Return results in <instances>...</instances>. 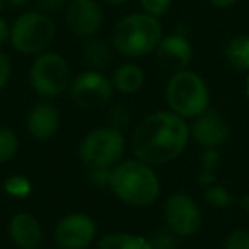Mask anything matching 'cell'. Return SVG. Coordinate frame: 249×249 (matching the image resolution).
Masks as SVG:
<instances>
[{
	"label": "cell",
	"instance_id": "1",
	"mask_svg": "<svg viewBox=\"0 0 249 249\" xmlns=\"http://www.w3.org/2000/svg\"><path fill=\"white\" fill-rule=\"evenodd\" d=\"M191 140L190 124L173 111H156L133 128L130 147L135 159L164 166L183 156Z\"/></svg>",
	"mask_w": 249,
	"mask_h": 249
},
{
	"label": "cell",
	"instance_id": "2",
	"mask_svg": "<svg viewBox=\"0 0 249 249\" xmlns=\"http://www.w3.org/2000/svg\"><path fill=\"white\" fill-rule=\"evenodd\" d=\"M109 190L123 203L145 208L160 195V179L152 166L139 159H124L111 171Z\"/></svg>",
	"mask_w": 249,
	"mask_h": 249
},
{
	"label": "cell",
	"instance_id": "3",
	"mask_svg": "<svg viewBox=\"0 0 249 249\" xmlns=\"http://www.w3.org/2000/svg\"><path fill=\"white\" fill-rule=\"evenodd\" d=\"M164 36L160 21L145 12L121 18L111 33V46L124 58H143L156 52Z\"/></svg>",
	"mask_w": 249,
	"mask_h": 249
},
{
	"label": "cell",
	"instance_id": "4",
	"mask_svg": "<svg viewBox=\"0 0 249 249\" xmlns=\"http://www.w3.org/2000/svg\"><path fill=\"white\" fill-rule=\"evenodd\" d=\"M166 101L169 111L186 121L195 120L210 107L208 84L200 73L190 69L171 73L166 86Z\"/></svg>",
	"mask_w": 249,
	"mask_h": 249
},
{
	"label": "cell",
	"instance_id": "5",
	"mask_svg": "<svg viewBox=\"0 0 249 249\" xmlns=\"http://www.w3.org/2000/svg\"><path fill=\"white\" fill-rule=\"evenodd\" d=\"M126 140L123 132L113 126L90 130L79 143V159L87 169H113L123 160Z\"/></svg>",
	"mask_w": 249,
	"mask_h": 249
},
{
	"label": "cell",
	"instance_id": "6",
	"mask_svg": "<svg viewBox=\"0 0 249 249\" xmlns=\"http://www.w3.org/2000/svg\"><path fill=\"white\" fill-rule=\"evenodd\" d=\"M56 38V24L46 12L31 11L21 14L11 24L9 43L22 55H39L48 52Z\"/></svg>",
	"mask_w": 249,
	"mask_h": 249
},
{
	"label": "cell",
	"instance_id": "7",
	"mask_svg": "<svg viewBox=\"0 0 249 249\" xmlns=\"http://www.w3.org/2000/svg\"><path fill=\"white\" fill-rule=\"evenodd\" d=\"M72 69L62 55L43 52L36 55L29 69L31 87L43 99H55L65 94L72 84Z\"/></svg>",
	"mask_w": 249,
	"mask_h": 249
},
{
	"label": "cell",
	"instance_id": "8",
	"mask_svg": "<svg viewBox=\"0 0 249 249\" xmlns=\"http://www.w3.org/2000/svg\"><path fill=\"white\" fill-rule=\"evenodd\" d=\"M164 222L166 227L179 239L195 235L201 227L203 215L198 203L184 191L171 193L164 201Z\"/></svg>",
	"mask_w": 249,
	"mask_h": 249
},
{
	"label": "cell",
	"instance_id": "9",
	"mask_svg": "<svg viewBox=\"0 0 249 249\" xmlns=\"http://www.w3.org/2000/svg\"><path fill=\"white\" fill-rule=\"evenodd\" d=\"M69 92L73 103L82 109H99L111 101L114 87L106 73L89 69L73 77Z\"/></svg>",
	"mask_w": 249,
	"mask_h": 249
},
{
	"label": "cell",
	"instance_id": "10",
	"mask_svg": "<svg viewBox=\"0 0 249 249\" xmlns=\"http://www.w3.org/2000/svg\"><path fill=\"white\" fill-rule=\"evenodd\" d=\"M97 237V225L89 215L73 212L58 220L53 231L56 248L87 249Z\"/></svg>",
	"mask_w": 249,
	"mask_h": 249
},
{
	"label": "cell",
	"instance_id": "11",
	"mask_svg": "<svg viewBox=\"0 0 249 249\" xmlns=\"http://www.w3.org/2000/svg\"><path fill=\"white\" fill-rule=\"evenodd\" d=\"M103 22V7L97 0H69L65 5V24L79 38L97 36Z\"/></svg>",
	"mask_w": 249,
	"mask_h": 249
},
{
	"label": "cell",
	"instance_id": "12",
	"mask_svg": "<svg viewBox=\"0 0 249 249\" xmlns=\"http://www.w3.org/2000/svg\"><path fill=\"white\" fill-rule=\"evenodd\" d=\"M157 63L166 72L176 73L181 70H188L193 62V45L188 36L181 31H174L171 35L162 36L156 48Z\"/></svg>",
	"mask_w": 249,
	"mask_h": 249
},
{
	"label": "cell",
	"instance_id": "13",
	"mask_svg": "<svg viewBox=\"0 0 249 249\" xmlns=\"http://www.w3.org/2000/svg\"><path fill=\"white\" fill-rule=\"evenodd\" d=\"M190 135L201 149H220L229 140L231 130L224 116L218 111L208 107L190 124Z\"/></svg>",
	"mask_w": 249,
	"mask_h": 249
},
{
	"label": "cell",
	"instance_id": "14",
	"mask_svg": "<svg viewBox=\"0 0 249 249\" xmlns=\"http://www.w3.org/2000/svg\"><path fill=\"white\" fill-rule=\"evenodd\" d=\"M60 109L50 101H39L33 104L26 114V130L35 140L45 142L56 135L60 130Z\"/></svg>",
	"mask_w": 249,
	"mask_h": 249
},
{
	"label": "cell",
	"instance_id": "15",
	"mask_svg": "<svg viewBox=\"0 0 249 249\" xmlns=\"http://www.w3.org/2000/svg\"><path fill=\"white\" fill-rule=\"evenodd\" d=\"M9 237L19 249H38L43 242V225L33 213L19 212L9 220Z\"/></svg>",
	"mask_w": 249,
	"mask_h": 249
},
{
	"label": "cell",
	"instance_id": "16",
	"mask_svg": "<svg viewBox=\"0 0 249 249\" xmlns=\"http://www.w3.org/2000/svg\"><path fill=\"white\" fill-rule=\"evenodd\" d=\"M111 82H113L114 90L130 96V94H137L143 87L145 73L140 65L133 62H126L114 69L113 75H111Z\"/></svg>",
	"mask_w": 249,
	"mask_h": 249
},
{
	"label": "cell",
	"instance_id": "17",
	"mask_svg": "<svg viewBox=\"0 0 249 249\" xmlns=\"http://www.w3.org/2000/svg\"><path fill=\"white\" fill-rule=\"evenodd\" d=\"M113 46L111 43H107L106 39L97 38V36H90L86 38L82 45V58L86 60V63L94 70H101L111 65L113 62Z\"/></svg>",
	"mask_w": 249,
	"mask_h": 249
},
{
	"label": "cell",
	"instance_id": "18",
	"mask_svg": "<svg viewBox=\"0 0 249 249\" xmlns=\"http://www.w3.org/2000/svg\"><path fill=\"white\" fill-rule=\"evenodd\" d=\"M96 249H154L149 237L132 232H113L97 241Z\"/></svg>",
	"mask_w": 249,
	"mask_h": 249
},
{
	"label": "cell",
	"instance_id": "19",
	"mask_svg": "<svg viewBox=\"0 0 249 249\" xmlns=\"http://www.w3.org/2000/svg\"><path fill=\"white\" fill-rule=\"evenodd\" d=\"M225 60L232 69L249 72V35H239L227 43Z\"/></svg>",
	"mask_w": 249,
	"mask_h": 249
},
{
	"label": "cell",
	"instance_id": "20",
	"mask_svg": "<svg viewBox=\"0 0 249 249\" xmlns=\"http://www.w3.org/2000/svg\"><path fill=\"white\" fill-rule=\"evenodd\" d=\"M220 149H203L200 159V171H198V183L201 186H208L218 181L217 167L220 164Z\"/></svg>",
	"mask_w": 249,
	"mask_h": 249
},
{
	"label": "cell",
	"instance_id": "21",
	"mask_svg": "<svg viewBox=\"0 0 249 249\" xmlns=\"http://www.w3.org/2000/svg\"><path fill=\"white\" fill-rule=\"evenodd\" d=\"M203 196H205V200H207L208 203H210L212 207H215V208H227L235 201L234 195H232L231 191L224 186V184L218 183V181H217V183H213V184H208V186H205V195H203Z\"/></svg>",
	"mask_w": 249,
	"mask_h": 249
},
{
	"label": "cell",
	"instance_id": "22",
	"mask_svg": "<svg viewBox=\"0 0 249 249\" xmlns=\"http://www.w3.org/2000/svg\"><path fill=\"white\" fill-rule=\"evenodd\" d=\"M19 150V137L14 130L7 126H0V164L14 159Z\"/></svg>",
	"mask_w": 249,
	"mask_h": 249
},
{
	"label": "cell",
	"instance_id": "23",
	"mask_svg": "<svg viewBox=\"0 0 249 249\" xmlns=\"http://www.w3.org/2000/svg\"><path fill=\"white\" fill-rule=\"evenodd\" d=\"M33 186H31V181L29 178L22 176V174H14V176H9L7 179L4 181V191L12 198H22L29 196L31 193Z\"/></svg>",
	"mask_w": 249,
	"mask_h": 249
},
{
	"label": "cell",
	"instance_id": "24",
	"mask_svg": "<svg viewBox=\"0 0 249 249\" xmlns=\"http://www.w3.org/2000/svg\"><path fill=\"white\" fill-rule=\"evenodd\" d=\"M106 120H107V126H113V128L123 132L124 128H128L130 121H132V113L123 104H113L107 109Z\"/></svg>",
	"mask_w": 249,
	"mask_h": 249
},
{
	"label": "cell",
	"instance_id": "25",
	"mask_svg": "<svg viewBox=\"0 0 249 249\" xmlns=\"http://www.w3.org/2000/svg\"><path fill=\"white\" fill-rule=\"evenodd\" d=\"M149 241L154 249H178L179 237L169 231V229H157L149 235Z\"/></svg>",
	"mask_w": 249,
	"mask_h": 249
},
{
	"label": "cell",
	"instance_id": "26",
	"mask_svg": "<svg viewBox=\"0 0 249 249\" xmlns=\"http://www.w3.org/2000/svg\"><path fill=\"white\" fill-rule=\"evenodd\" d=\"M140 7H142V12L152 16L156 19H160L162 16L167 14L169 11L173 0H139Z\"/></svg>",
	"mask_w": 249,
	"mask_h": 249
},
{
	"label": "cell",
	"instance_id": "27",
	"mask_svg": "<svg viewBox=\"0 0 249 249\" xmlns=\"http://www.w3.org/2000/svg\"><path fill=\"white\" fill-rule=\"evenodd\" d=\"M224 249H249V231L234 229L224 241Z\"/></svg>",
	"mask_w": 249,
	"mask_h": 249
},
{
	"label": "cell",
	"instance_id": "28",
	"mask_svg": "<svg viewBox=\"0 0 249 249\" xmlns=\"http://www.w3.org/2000/svg\"><path fill=\"white\" fill-rule=\"evenodd\" d=\"M113 169H89V181L96 188H109Z\"/></svg>",
	"mask_w": 249,
	"mask_h": 249
},
{
	"label": "cell",
	"instance_id": "29",
	"mask_svg": "<svg viewBox=\"0 0 249 249\" xmlns=\"http://www.w3.org/2000/svg\"><path fill=\"white\" fill-rule=\"evenodd\" d=\"M11 77H12V62L4 52H0V90H4L7 87Z\"/></svg>",
	"mask_w": 249,
	"mask_h": 249
},
{
	"label": "cell",
	"instance_id": "30",
	"mask_svg": "<svg viewBox=\"0 0 249 249\" xmlns=\"http://www.w3.org/2000/svg\"><path fill=\"white\" fill-rule=\"evenodd\" d=\"M36 5L41 12H46V14H52V12L60 11L62 7H65L69 4V0H35Z\"/></svg>",
	"mask_w": 249,
	"mask_h": 249
},
{
	"label": "cell",
	"instance_id": "31",
	"mask_svg": "<svg viewBox=\"0 0 249 249\" xmlns=\"http://www.w3.org/2000/svg\"><path fill=\"white\" fill-rule=\"evenodd\" d=\"M9 38H11V26H9V22L0 16V45L7 43Z\"/></svg>",
	"mask_w": 249,
	"mask_h": 249
},
{
	"label": "cell",
	"instance_id": "32",
	"mask_svg": "<svg viewBox=\"0 0 249 249\" xmlns=\"http://www.w3.org/2000/svg\"><path fill=\"white\" fill-rule=\"evenodd\" d=\"M208 2L217 9H231L237 4L239 0H208Z\"/></svg>",
	"mask_w": 249,
	"mask_h": 249
},
{
	"label": "cell",
	"instance_id": "33",
	"mask_svg": "<svg viewBox=\"0 0 249 249\" xmlns=\"http://www.w3.org/2000/svg\"><path fill=\"white\" fill-rule=\"evenodd\" d=\"M239 205H241V208L244 212H249V193L244 195V196H241V200H239Z\"/></svg>",
	"mask_w": 249,
	"mask_h": 249
},
{
	"label": "cell",
	"instance_id": "34",
	"mask_svg": "<svg viewBox=\"0 0 249 249\" xmlns=\"http://www.w3.org/2000/svg\"><path fill=\"white\" fill-rule=\"evenodd\" d=\"M5 2H7L11 7H24L29 0H5Z\"/></svg>",
	"mask_w": 249,
	"mask_h": 249
},
{
	"label": "cell",
	"instance_id": "35",
	"mask_svg": "<svg viewBox=\"0 0 249 249\" xmlns=\"http://www.w3.org/2000/svg\"><path fill=\"white\" fill-rule=\"evenodd\" d=\"M103 2H106V4H109V5H123V4H126L128 0H103Z\"/></svg>",
	"mask_w": 249,
	"mask_h": 249
},
{
	"label": "cell",
	"instance_id": "36",
	"mask_svg": "<svg viewBox=\"0 0 249 249\" xmlns=\"http://www.w3.org/2000/svg\"><path fill=\"white\" fill-rule=\"evenodd\" d=\"M246 96H248L249 101V72H248V79H246Z\"/></svg>",
	"mask_w": 249,
	"mask_h": 249
},
{
	"label": "cell",
	"instance_id": "37",
	"mask_svg": "<svg viewBox=\"0 0 249 249\" xmlns=\"http://www.w3.org/2000/svg\"><path fill=\"white\" fill-rule=\"evenodd\" d=\"M5 7V0H0V12H2V9Z\"/></svg>",
	"mask_w": 249,
	"mask_h": 249
},
{
	"label": "cell",
	"instance_id": "38",
	"mask_svg": "<svg viewBox=\"0 0 249 249\" xmlns=\"http://www.w3.org/2000/svg\"><path fill=\"white\" fill-rule=\"evenodd\" d=\"M45 249H60V248H45Z\"/></svg>",
	"mask_w": 249,
	"mask_h": 249
}]
</instances>
